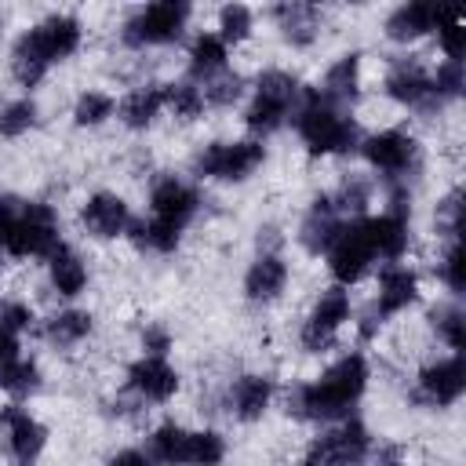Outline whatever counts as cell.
Instances as JSON below:
<instances>
[{"label":"cell","mask_w":466,"mask_h":466,"mask_svg":"<svg viewBox=\"0 0 466 466\" xmlns=\"http://www.w3.org/2000/svg\"><path fill=\"white\" fill-rule=\"evenodd\" d=\"M371 379V364L364 353H342L339 360H331L320 375L299 382L288 393V415L302 419V422H339L350 419V411L357 408V400L364 397Z\"/></svg>","instance_id":"1"},{"label":"cell","mask_w":466,"mask_h":466,"mask_svg":"<svg viewBox=\"0 0 466 466\" xmlns=\"http://www.w3.org/2000/svg\"><path fill=\"white\" fill-rule=\"evenodd\" d=\"M84 44V22L69 11H55L47 18H40L36 25H29L15 47H11V76L29 91L36 87L51 66L73 58Z\"/></svg>","instance_id":"2"},{"label":"cell","mask_w":466,"mask_h":466,"mask_svg":"<svg viewBox=\"0 0 466 466\" xmlns=\"http://www.w3.org/2000/svg\"><path fill=\"white\" fill-rule=\"evenodd\" d=\"M62 244V222L58 211L47 200H22V197H0V255L36 262Z\"/></svg>","instance_id":"3"},{"label":"cell","mask_w":466,"mask_h":466,"mask_svg":"<svg viewBox=\"0 0 466 466\" xmlns=\"http://www.w3.org/2000/svg\"><path fill=\"white\" fill-rule=\"evenodd\" d=\"M291 127L309 157H346L360 149V127L350 109L328 102L317 87H302V98L291 113Z\"/></svg>","instance_id":"4"},{"label":"cell","mask_w":466,"mask_h":466,"mask_svg":"<svg viewBox=\"0 0 466 466\" xmlns=\"http://www.w3.org/2000/svg\"><path fill=\"white\" fill-rule=\"evenodd\" d=\"M299 98H302V84H299L295 73H288V69H262L255 76L251 98L244 106V127L262 142L266 135L280 131L291 120Z\"/></svg>","instance_id":"5"},{"label":"cell","mask_w":466,"mask_h":466,"mask_svg":"<svg viewBox=\"0 0 466 466\" xmlns=\"http://www.w3.org/2000/svg\"><path fill=\"white\" fill-rule=\"evenodd\" d=\"M266 164V146L258 138H222V142H208L193 153L189 167L197 178L208 182H248L258 167Z\"/></svg>","instance_id":"6"},{"label":"cell","mask_w":466,"mask_h":466,"mask_svg":"<svg viewBox=\"0 0 466 466\" xmlns=\"http://www.w3.org/2000/svg\"><path fill=\"white\" fill-rule=\"evenodd\" d=\"M189 15H193V7L182 4V0H157V4L135 7L127 15V22L120 25V44L131 47V51L167 47V44L182 40Z\"/></svg>","instance_id":"7"},{"label":"cell","mask_w":466,"mask_h":466,"mask_svg":"<svg viewBox=\"0 0 466 466\" xmlns=\"http://www.w3.org/2000/svg\"><path fill=\"white\" fill-rule=\"evenodd\" d=\"M360 157H364V164L379 175V178H386L390 186H404L408 189V178L419 171V164H422V146H419V138L411 135V131H404V127H386V131H379V135H368V138H360Z\"/></svg>","instance_id":"8"},{"label":"cell","mask_w":466,"mask_h":466,"mask_svg":"<svg viewBox=\"0 0 466 466\" xmlns=\"http://www.w3.org/2000/svg\"><path fill=\"white\" fill-rule=\"evenodd\" d=\"M371 430L360 419H339L331 430L313 437L306 448V466H368L371 459Z\"/></svg>","instance_id":"9"},{"label":"cell","mask_w":466,"mask_h":466,"mask_svg":"<svg viewBox=\"0 0 466 466\" xmlns=\"http://www.w3.org/2000/svg\"><path fill=\"white\" fill-rule=\"evenodd\" d=\"M350 320H353L350 288L331 284V288H324V291L317 295V302L309 306V313H306V320H302V328H299V346H302L306 353H324V350L339 339V331H342Z\"/></svg>","instance_id":"10"},{"label":"cell","mask_w":466,"mask_h":466,"mask_svg":"<svg viewBox=\"0 0 466 466\" xmlns=\"http://www.w3.org/2000/svg\"><path fill=\"white\" fill-rule=\"evenodd\" d=\"M324 262H328V273L339 288H350V284L368 277V269L375 266V251H371L368 233H364V215L342 222V229L335 233V240L324 251Z\"/></svg>","instance_id":"11"},{"label":"cell","mask_w":466,"mask_h":466,"mask_svg":"<svg viewBox=\"0 0 466 466\" xmlns=\"http://www.w3.org/2000/svg\"><path fill=\"white\" fill-rule=\"evenodd\" d=\"M200 211V193L193 182L178 178V175H160L149 186V218L175 226V229H189V222Z\"/></svg>","instance_id":"12"},{"label":"cell","mask_w":466,"mask_h":466,"mask_svg":"<svg viewBox=\"0 0 466 466\" xmlns=\"http://www.w3.org/2000/svg\"><path fill=\"white\" fill-rule=\"evenodd\" d=\"M466 393V364L462 353L437 357L415 375V400L426 408H451Z\"/></svg>","instance_id":"13"},{"label":"cell","mask_w":466,"mask_h":466,"mask_svg":"<svg viewBox=\"0 0 466 466\" xmlns=\"http://www.w3.org/2000/svg\"><path fill=\"white\" fill-rule=\"evenodd\" d=\"M382 91H386L397 106H404V109H419V113L437 109L433 84H430V69H426L419 58H411V55L390 62V69H386V76H382Z\"/></svg>","instance_id":"14"},{"label":"cell","mask_w":466,"mask_h":466,"mask_svg":"<svg viewBox=\"0 0 466 466\" xmlns=\"http://www.w3.org/2000/svg\"><path fill=\"white\" fill-rule=\"evenodd\" d=\"M124 386H127V393H135L142 404H167V400L178 393L182 375H178V368H175L167 357H149V353H142L138 360L127 364Z\"/></svg>","instance_id":"15"},{"label":"cell","mask_w":466,"mask_h":466,"mask_svg":"<svg viewBox=\"0 0 466 466\" xmlns=\"http://www.w3.org/2000/svg\"><path fill=\"white\" fill-rule=\"evenodd\" d=\"M419 302V273L404 262H390L379 269V284H375V302H371V320L382 324L404 309H411Z\"/></svg>","instance_id":"16"},{"label":"cell","mask_w":466,"mask_h":466,"mask_svg":"<svg viewBox=\"0 0 466 466\" xmlns=\"http://www.w3.org/2000/svg\"><path fill=\"white\" fill-rule=\"evenodd\" d=\"M0 430L7 441V451L15 455L18 466H36V459L47 448V426L22 404L0 408Z\"/></svg>","instance_id":"17"},{"label":"cell","mask_w":466,"mask_h":466,"mask_svg":"<svg viewBox=\"0 0 466 466\" xmlns=\"http://www.w3.org/2000/svg\"><path fill=\"white\" fill-rule=\"evenodd\" d=\"M277 397V382L266 371H244L226 390V411L237 422H258Z\"/></svg>","instance_id":"18"},{"label":"cell","mask_w":466,"mask_h":466,"mask_svg":"<svg viewBox=\"0 0 466 466\" xmlns=\"http://www.w3.org/2000/svg\"><path fill=\"white\" fill-rule=\"evenodd\" d=\"M80 226L95 237V240H116L127 233L131 226V208L120 193L98 189L80 204Z\"/></svg>","instance_id":"19"},{"label":"cell","mask_w":466,"mask_h":466,"mask_svg":"<svg viewBox=\"0 0 466 466\" xmlns=\"http://www.w3.org/2000/svg\"><path fill=\"white\" fill-rule=\"evenodd\" d=\"M288 280H291V266L284 262V255L262 248L251 258V266L244 269V299L255 302V306H269L284 295Z\"/></svg>","instance_id":"20"},{"label":"cell","mask_w":466,"mask_h":466,"mask_svg":"<svg viewBox=\"0 0 466 466\" xmlns=\"http://www.w3.org/2000/svg\"><path fill=\"white\" fill-rule=\"evenodd\" d=\"M360 84H364L360 51H346V55H339V58L324 69V76H320V87H317V91H320L328 102H335V106L350 109V106L360 98Z\"/></svg>","instance_id":"21"},{"label":"cell","mask_w":466,"mask_h":466,"mask_svg":"<svg viewBox=\"0 0 466 466\" xmlns=\"http://www.w3.org/2000/svg\"><path fill=\"white\" fill-rule=\"evenodd\" d=\"M342 222H346V218H342L339 208L331 204V193H317L313 204H309V211L302 215V226H299L302 248H306L309 255H324L328 244L335 240V233L342 229Z\"/></svg>","instance_id":"22"},{"label":"cell","mask_w":466,"mask_h":466,"mask_svg":"<svg viewBox=\"0 0 466 466\" xmlns=\"http://www.w3.org/2000/svg\"><path fill=\"white\" fill-rule=\"evenodd\" d=\"M441 15H444V7H433V4H419V0L415 4H400L386 18V36L393 44H415V40L437 33Z\"/></svg>","instance_id":"23"},{"label":"cell","mask_w":466,"mask_h":466,"mask_svg":"<svg viewBox=\"0 0 466 466\" xmlns=\"http://www.w3.org/2000/svg\"><path fill=\"white\" fill-rule=\"evenodd\" d=\"M269 18L277 22L280 36L291 47H309L320 36V22H324L320 7H313V4H277V7H269Z\"/></svg>","instance_id":"24"},{"label":"cell","mask_w":466,"mask_h":466,"mask_svg":"<svg viewBox=\"0 0 466 466\" xmlns=\"http://www.w3.org/2000/svg\"><path fill=\"white\" fill-rule=\"evenodd\" d=\"M164 113V84H138L116 102V116L127 131H146Z\"/></svg>","instance_id":"25"},{"label":"cell","mask_w":466,"mask_h":466,"mask_svg":"<svg viewBox=\"0 0 466 466\" xmlns=\"http://www.w3.org/2000/svg\"><path fill=\"white\" fill-rule=\"evenodd\" d=\"M47 280H51V288H55L62 299H76V295L87 288L91 269H87V262L80 258V251L62 240V244L47 255Z\"/></svg>","instance_id":"26"},{"label":"cell","mask_w":466,"mask_h":466,"mask_svg":"<svg viewBox=\"0 0 466 466\" xmlns=\"http://www.w3.org/2000/svg\"><path fill=\"white\" fill-rule=\"evenodd\" d=\"M189 80L193 84H208L215 80L218 73L229 69V47L222 44V36L215 29H204L189 40Z\"/></svg>","instance_id":"27"},{"label":"cell","mask_w":466,"mask_h":466,"mask_svg":"<svg viewBox=\"0 0 466 466\" xmlns=\"http://www.w3.org/2000/svg\"><path fill=\"white\" fill-rule=\"evenodd\" d=\"M189 451H193V430L178 422H160L146 437V455L153 466H189Z\"/></svg>","instance_id":"28"},{"label":"cell","mask_w":466,"mask_h":466,"mask_svg":"<svg viewBox=\"0 0 466 466\" xmlns=\"http://www.w3.org/2000/svg\"><path fill=\"white\" fill-rule=\"evenodd\" d=\"M91 331H95V317H91L87 309H76V306L58 309L55 317L44 320V339H47L51 346H58V350L80 346L84 339H91Z\"/></svg>","instance_id":"29"},{"label":"cell","mask_w":466,"mask_h":466,"mask_svg":"<svg viewBox=\"0 0 466 466\" xmlns=\"http://www.w3.org/2000/svg\"><path fill=\"white\" fill-rule=\"evenodd\" d=\"M40 386H44V371H40V364H36L33 357H25L22 350L0 360V390H4L7 397L22 400V397H33Z\"/></svg>","instance_id":"30"},{"label":"cell","mask_w":466,"mask_h":466,"mask_svg":"<svg viewBox=\"0 0 466 466\" xmlns=\"http://www.w3.org/2000/svg\"><path fill=\"white\" fill-rule=\"evenodd\" d=\"M127 237L135 240L138 251H149V255H171V251H178V244H182V229L164 226V222H157V218H149V215H146V218H131Z\"/></svg>","instance_id":"31"},{"label":"cell","mask_w":466,"mask_h":466,"mask_svg":"<svg viewBox=\"0 0 466 466\" xmlns=\"http://www.w3.org/2000/svg\"><path fill=\"white\" fill-rule=\"evenodd\" d=\"M164 109H171L178 120H200L208 102H204V87L193 80H175L164 84Z\"/></svg>","instance_id":"32"},{"label":"cell","mask_w":466,"mask_h":466,"mask_svg":"<svg viewBox=\"0 0 466 466\" xmlns=\"http://www.w3.org/2000/svg\"><path fill=\"white\" fill-rule=\"evenodd\" d=\"M40 124V106L36 98L22 95L0 106V138H22Z\"/></svg>","instance_id":"33"},{"label":"cell","mask_w":466,"mask_h":466,"mask_svg":"<svg viewBox=\"0 0 466 466\" xmlns=\"http://www.w3.org/2000/svg\"><path fill=\"white\" fill-rule=\"evenodd\" d=\"M113 113H116V98H113L109 91L87 87V91H80L76 102H73V124H76V127H98V124H106Z\"/></svg>","instance_id":"34"},{"label":"cell","mask_w":466,"mask_h":466,"mask_svg":"<svg viewBox=\"0 0 466 466\" xmlns=\"http://www.w3.org/2000/svg\"><path fill=\"white\" fill-rule=\"evenodd\" d=\"M251 29H255V11H251L248 4H222V7H218V25H215V33L222 36L226 47L244 44V40L251 36Z\"/></svg>","instance_id":"35"},{"label":"cell","mask_w":466,"mask_h":466,"mask_svg":"<svg viewBox=\"0 0 466 466\" xmlns=\"http://www.w3.org/2000/svg\"><path fill=\"white\" fill-rule=\"evenodd\" d=\"M200 87H204L208 109H229V106H237V102L244 98V76L233 73V69L218 73L215 80H208V84H200Z\"/></svg>","instance_id":"36"},{"label":"cell","mask_w":466,"mask_h":466,"mask_svg":"<svg viewBox=\"0 0 466 466\" xmlns=\"http://www.w3.org/2000/svg\"><path fill=\"white\" fill-rule=\"evenodd\" d=\"M430 84H433V98L437 106H448L462 95L466 87V73H462V62H441L437 69H430Z\"/></svg>","instance_id":"37"},{"label":"cell","mask_w":466,"mask_h":466,"mask_svg":"<svg viewBox=\"0 0 466 466\" xmlns=\"http://www.w3.org/2000/svg\"><path fill=\"white\" fill-rule=\"evenodd\" d=\"M430 320H433V335H437L451 353H462V324H466L462 309H459V306H437V309L430 313Z\"/></svg>","instance_id":"38"},{"label":"cell","mask_w":466,"mask_h":466,"mask_svg":"<svg viewBox=\"0 0 466 466\" xmlns=\"http://www.w3.org/2000/svg\"><path fill=\"white\" fill-rule=\"evenodd\" d=\"M226 462V437L218 430H193L189 466H222Z\"/></svg>","instance_id":"39"},{"label":"cell","mask_w":466,"mask_h":466,"mask_svg":"<svg viewBox=\"0 0 466 466\" xmlns=\"http://www.w3.org/2000/svg\"><path fill=\"white\" fill-rule=\"evenodd\" d=\"M437 280H441L451 295H462L466 277H462V248H459V240H448V244H444V251H441V258H437Z\"/></svg>","instance_id":"40"},{"label":"cell","mask_w":466,"mask_h":466,"mask_svg":"<svg viewBox=\"0 0 466 466\" xmlns=\"http://www.w3.org/2000/svg\"><path fill=\"white\" fill-rule=\"evenodd\" d=\"M462 36H466V29H462L459 11H448L444 7L441 25H437V44L444 51V62H462Z\"/></svg>","instance_id":"41"},{"label":"cell","mask_w":466,"mask_h":466,"mask_svg":"<svg viewBox=\"0 0 466 466\" xmlns=\"http://www.w3.org/2000/svg\"><path fill=\"white\" fill-rule=\"evenodd\" d=\"M36 324V313H33V306L29 302H22V299H7V302H0V328L7 331V335H25L29 328Z\"/></svg>","instance_id":"42"},{"label":"cell","mask_w":466,"mask_h":466,"mask_svg":"<svg viewBox=\"0 0 466 466\" xmlns=\"http://www.w3.org/2000/svg\"><path fill=\"white\" fill-rule=\"evenodd\" d=\"M437 229L448 237V240H459V229H462V193L451 189L441 204H437Z\"/></svg>","instance_id":"43"},{"label":"cell","mask_w":466,"mask_h":466,"mask_svg":"<svg viewBox=\"0 0 466 466\" xmlns=\"http://www.w3.org/2000/svg\"><path fill=\"white\" fill-rule=\"evenodd\" d=\"M175 346V335L164 328V324H146L142 328V353H149V357H167V350Z\"/></svg>","instance_id":"44"},{"label":"cell","mask_w":466,"mask_h":466,"mask_svg":"<svg viewBox=\"0 0 466 466\" xmlns=\"http://www.w3.org/2000/svg\"><path fill=\"white\" fill-rule=\"evenodd\" d=\"M404 448L400 444H379V448H371V462L375 466H404Z\"/></svg>","instance_id":"45"},{"label":"cell","mask_w":466,"mask_h":466,"mask_svg":"<svg viewBox=\"0 0 466 466\" xmlns=\"http://www.w3.org/2000/svg\"><path fill=\"white\" fill-rule=\"evenodd\" d=\"M106 466H153V462H149V455L142 448H120L116 455H109Z\"/></svg>","instance_id":"46"},{"label":"cell","mask_w":466,"mask_h":466,"mask_svg":"<svg viewBox=\"0 0 466 466\" xmlns=\"http://www.w3.org/2000/svg\"><path fill=\"white\" fill-rule=\"evenodd\" d=\"M11 353H18V339H15V335H7V331L0 328V360H4V357H11Z\"/></svg>","instance_id":"47"},{"label":"cell","mask_w":466,"mask_h":466,"mask_svg":"<svg viewBox=\"0 0 466 466\" xmlns=\"http://www.w3.org/2000/svg\"><path fill=\"white\" fill-rule=\"evenodd\" d=\"M0 280H4V255H0Z\"/></svg>","instance_id":"48"},{"label":"cell","mask_w":466,"mask_h":466,"mask_svg":"<svg viewBox=\"0 0 466 466\" xmlns=\"http://www.w3.org/2000/svg\"><path fill=\"white\" fill-rule=\"evenodd\" d=\"M0 33H4V15H0Z\"/></svg>","instance_id":"49"},{"label":"cell","mask_w":466,"mask_h":466,"mask_svg":"<svg viewBox=\"0 0 466 466\" xmlns=\"http://www.w3.org/2000/svg\"><path fill=\"white\" fill-rule=\"evenodd\" d=\"M15 466H18V462H15Z\"/></svg>","instance_id":"50"}]
</instances>
